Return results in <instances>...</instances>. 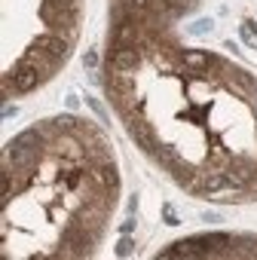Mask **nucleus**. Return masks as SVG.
I'll return each instance as SVG.
<instances>
[{"label": "nucleus", "instance_id": "nucleus-1", "mask_svg": "<svg viewBox=\"0 0 257 260\" xmlns=\"http://www.w3.org/2000/svg\"><path fill=\"white\" fill-rule=\"evenodd\" d=\"M37 138H40V132H25V135H19V138L7 147V153L13 156L16 169H31V162L40 156V144H37Z\"/></svg>", "mask_w": 257, "mask_h": 260}, {"label": "nucleus", "instance_id": "nucleus-2", "mask_svg": "<svg viewBox=\"0 0 257 260\" xmlns=\"http://www.w3.org/2000/svg\"><path fill=\"white\" fill-rule=\"evenodd\" d=\"M13 77V83H16V92H31L40 80H43V71L34 64V61H28V58H22L19 64H16V71L10 74Z\"/></svg>", "mask_w": 257, "mask_h": 260}, {"label": "nucleus", "instance_id": "nucleus-3", "mask_svg": "<svg viewBox=\"0 0 257 260\" xmlns=\"http://www.w3.org/2000/svg\"><path fill=\"white\" fill-rule=\"evenodd\" d=\"M138 61H141V55H138L135 46H116V49L110 52V64H113V71H119V74L135 71Z\"/></svg>", "mask_w": 257, "mask_h": 260}, {"label": "nucleus", "instance_id": "nucleus-4", "mask_svg": "<svg viewBox=\"0 0 257 260\" xmlns=\"http://www.w3.org/2000/svg\"><path fill=\"white\" fill-rule=\"evenodd\" d=\"M61 245L71 248V257H83V254L92 251V239H89L86 233H80V226H71V230L65 233V242H61Z\"/></svg>", "mask_w": 257, "mask_h": 260}, {"label": "nucleus", "instance_id": "nucleus-5", "mask_svg": "<svg viewBox=\"0 0 257 260\" xmlns=\"http://www.w3.org/2000/svg\"><path fill=\"white\" fill-rule=\"evenodd\" d=\"M223 175H227V184H230V187H242V184H248V181H251L254 166H251V162H245V159H233V162H230V169H227Z\"/></svg>", "mask_w": 257, "mask_h": 260}, {"label": "nucleus", "instance_id": "nucleus-6", "mask_svg": "<svg viewBox=\"0 0 257 260\" xmlns=\"http://www.w3.org/2000/svg\"><path fill=\"white\" fill-rule=\"evenodd\" d=\"M199 245H202L199 239H187V242H178V245L159 251V257H166V260H172V257H205V251Z\"/></svg>", "mask_w": 257, "mask_h": 260}, {"label": "nucleus", "instance_id": "nucleus-7", "mask_svg": "<svg viewBox=\"0 0 257 260\" xmlns=\"http://www.w3.org/2000/svg\"><path fill=\"white\" fill-rule=\"evenodd\" d=\"M31 46L49 52L52 58H65V55H68V40H61V37H55V34H40Z\"/></svg>", "mask_w": 257, "mask_h": 260}, {"label": "nucleus", "instance_id": "nucleus-8", "mask_svg": "<svg viewBox=\"0 0 257 260\" xmlns=\"http://www.w3.org/2000/svg\"><path fill=\"white\" fill-rule=\"evenodd\" d=\"M128 135H132V141L141 147V150H156V141H153V132H150V125L147 122H132L128 125Z\"/></svg>", "mask_w": 257, "mask_h": 260}, {"label": "nucleus", "instance_id": "nucleus-9", "mask_svg": "<svg viewBox=\"0 0 257 260\" xmlns=\"http://www.w3.org/2000/svg\"><path fill=\"white\" fill-rule=\"evenodd\" d=\"M135 40H138V28L128 25V22H122L116 28V34H113V43L116 46H135Z\"/></svg>", "mask_w": 257, "mask_h": 260}, {"label": "nucleus", "instance_id": "nucleus-10", "mask_svg": "<svg viewBox=\"0 0 257 260\" xmlns=\"http://www.w3.org/2000/svg\"><path fill=\"white\" fill-rule=\"evenodd\" d=\"M184 64L193 68V71H205V68L211 64V58H208L205 52H199V49H187V52H184Z\"/></svg>", "mask_w": 257, "mask_h": 260}, {"label": "nucleus", "instance_id": "nucleus-11", "mask_svg": "<svg viewBox=\"0 0 257 260\" xmlns=\"http://www.w3.org/2000/svg\"><path fill=\"white\" fill-rule=\"evenodd\" d=\"M58 147H61V156H68V159H83V153H86V150H83V144H80L77 138H71V135H68V138H61V141H58Z\"/></svg>", "mask_w": 257, "mask_h": 260}, {"label": "nucleus", "instance_id": "nucleus-12", "mask_svg": "<svg viewBox=\"0 0 257 260\" xmlns=\"http://www.w3.org/2000/svg\"><path fill=\"white\" fill-rule=\"evenodd\" d=\"M227 175H217V172H208L205 175V193H217V190H227Z\"/></svg>", "mask_w": 257, "mask_h": 260}, {"label": "nucleus", "instance_id": "nucleus-13", "mask_svg": "<svg viewBox=\"0 0 257 260\" xmlns=\"http://www.w3.org/2000/svg\"><path fill=\"white\" fill-rule=\"evenodd\" d=\"M199 242H202V245H214V248H227V245H233V239H230L227 233H208V236H199Z\"/></svg>", "mask_w": 257, "mask_h": 260}, {"label": "nucleus", "instance_id": "nucleus-14", "mask_svg": "<svg viewBox=\"0 0 257 260\" xmlns=\"http://www.w3.org/2000/svg\"><path fill=\"white\" fill-rule=\"evenodd\" d=\"M230 162H233V159H230L223 150H211V153H208V166H217V169H230Z\"/></svg>", "mask_w": 257, "mask_h": 260}, {"label": "nucleus", "instance_id": "nucleus-15", "mask_svg": "<svg viewBox=\"0 0 257 260\" xmlns=\"http://www.w3.org/2000/svg\"><path fill=\"white\" fill-rule=\"evenodd\" d=\"M211 28H214V22H211V19H199V22H193V25H190V34L202 37V34H208Z\"/></svg>", "mask_w": 257, "mask_h": 260}, {"label": "nucleus", "instance_id": "nucleus-16", "mask_svg": "<svg viewBox=\"0 0 257 260\" xmlns=\"http://www.w3.org/2000/svg\"><path fill=\"white\" fill-rule=\"evenodd\" d=\"M55 125H58V128H68V132H77L80 122H77V116H71V113L65 116V113H61V116H55Z\"/></svg>", "mask_w": 257, "mask_h": 260}, {"label": "nucleus", "instance_id": "nucleus-17", "mask_svg": "<svg viewBox=\"0 0 257 260\" xmlns=\"http://www.w3.org/2000/svg\"><path fill=\"white\" fill-rule=\"evenodd\" d=\"M156 159H159L163 166H169V169L178 162V156H175V150H172V147H163V150H156Z\"/></svg>", "mask_w": 257, "mask_h": 260}, {"label": "nucleus", "instance_id": "nucleus-18", "mask_svg": "<svg viewBox=\"0 0 257 260\" xmlns=\"http://www.w3.org/2000/svg\"><path fill=\"white\" fill-rule=\"evenodd\" d=\"M239 34H242V40H245L248 46H254V49H257V37H254V25H251V22H245V25L239 28Z\"/></svg>", "mask_w": 257, "mask_h": 260}, {"label": "nucleus", "instance_id": "nucleus-19", "mask_svg": "<svg viewBox=\"0 0 257 260\" xmlns=\"http://www.w3.org/2000/svg\"><path fill=\"white\" fill-rule=\"evenodd\" d=\"M125 7L128 10H144V7H150V0H125Z\"/></svg>", "mask_w": 257, "mask_h": 260}, {"label": "nucleus", "instance_id": "nucleus-20", "mask_svg": "<svg viewBox=\"0 0 257 260\" xmlns=\"http://www.w3.org/2000/svg\"><path fill=\"white\" fill-rule=\"evenodd\" d=\"M128 251H132V242H128V239H122V242L116 245V254H119V257H125Z\"/></svg>", "mask_w": 257, "mask_h": 260}, {"label": "nucleus", "instance_id": "nucleus-21", "mask_svg": "<svg viewBox=\"0 0 257 260\" xmlns=\"http://www.w3.org/2000/svg\"><path fill=\"white\" fill-rule=\"evenodd\" d=\"M83 64H86V68H98V55H95V52H86V55H83Z\"/></svg>", "mask_w": 257, "mask_h": 260}, {"label": "nucleus", "instance_id": "nucleus-22", "mask_svg": "<svg viewBox=\"0 0 257 260\" xmlns=\"http://www.w3.org/2000/svg\"><path fill=\"white\" fill-rule=\"evenodd\" d=\"M89 107H92V110H95V113H98V119H107V113H104V110H101V104H98V101H95V98H89Z\"/></svg>", "mask_w": 257, "mask_h": 260}, {"label": "nucleus", "instance_id": "nucleus-23", "mask_svg": "<svg viewBox=\"0 0 257 260\" xmlns=\"http://www.w3.org/2000/svg\"><path fill=\"white\" fill-rule=\"evenodd\" d=\"M163 214H166V220H169L172 226H178V217H175V211H172V205H166V208H163Z\"/></svg>", "mask_w": 257, "mask_h": 260}, {"label": "nucleus", "instance_id": "nucleus-24", "mask_svg": "<svg viewBox=\"0 0 257 260\" xmlns=\"http://www.w3.org/2000/svg\"><path fill=\"white\" fill-rule=\"evenodd\" d=\"M68 107L77 110V107H80V98H77V95H68Z\"/></svg>", "mask_w": 257, "mask_h": 260}, {"label": "nucleus", "instance_id": "nucleus-25", "mask_svg": "<svg viewBox=\"0 0 257 260\" xmlns=\"http://www.w3.org/2000/svg\"><path fill=\"white\" fill-rule=\"evenodd\" d=\"M172 4H181V0H172Z\"/></svg>", "mask_w": 257, "mask_h": 260}]
</instances>
